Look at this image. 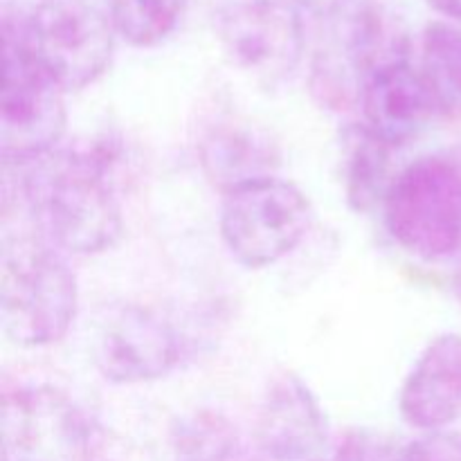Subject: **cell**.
Instances as JSON below:
<instances>
[{"label": "cell", "instance_id": "cell-21", "mask_svg": "<svg viewBox=\"0 0 461 461\" xmlns=\"http://www.w3.org/2000/svg\"><path fill=\"white\" fill-rule=\"evenodd\" d=\"M428 5L450 21H461V0H428Z\"/></svg>", "mask_w": 461, "mask_h": 461}, {"label": "cell", "instance_id": "cell-8", "mask_svg": "<svg viewBox=\"0 0 461 461\" xmlns=\"http://www.w3.org/2000/svg\"><path fill=\"white\" fill-rule=\"evenodd\" d=\"M219 36L230 61L264 84L291 75L304 50L300 14L279 0L230 5L221 14Z\"/></svg>", "mask_w": 461, "mask_h": 461}, {"label": "cell", "instance_id": "cell-22", "mask_svg": "<svg viewBox=\"0 0 461 461\" xmlns=\"http://www.w3.org/2000/svg\"><path fill=\"white\" fill-rule=\"evenodd\" d=\"M234 3H250V0H234Z\"/></svg>", "mask_w": 461, "mask_h": 461}, {"label": "cell", "instance_id": "cell-15", "mask_svg": "<svg viewBox=\"0 0 461 461\" xmlns=\"http://www.w3.org/2000/svg\"><path fill=\"white\" fill-rule=\"evenodd\" d=\"M419 68L439 113H461V27L444 21L430 23L421 36Z\"/></svg>", "mask_w": 461, "mask_h": 461}, {"label": "cell", "instance_id": "cell-10", "mask_svg": "<svg viewBox=\"0 0 461 461\" xmlns=\"http://www.w3.org/2000/svg\"><path fill=\"white\" fill-rule=\"evenodd\" d=\"M363 124L392 147L417 138L435 115V95L408 54H396L374 66L358 86Z\"/></svg>", "mask_w": 461, "mask_h": 461}, {"label": "cell", "instance_id": "cell-13", "mask_svg": "<svg viewBox=\"0 0 461 461\" xmlns=\"http://www.w3.org/2000/svg\"><path fill=\"white\" fill-rule=\"evenodd\" d=\"M342 187L351 210L367 214L383 207L396 176H392V144L369 126L351 124L342 133Z\"/></svg>", "mask_w": 461, "mask_h": 461}, {"label": "cell", "instance_id": "cell-5", "mask_svg": "<svg viewBox=\"0 0 461 461\" xmlns=\"http://www.w3.org/2000/svg\"><path fill=\"white\" fill-rule=\"evenodd\" d=\"M219 225L225 248L239 264L266 268L304 241L311 205L297 185L266 176L223 194Z\"/></svg>", "mask_w": 461, "mask_h": 461}, {"label": "cell", "instance_id": "cell-19", "mask_svg": "<svg viewBox=\"0 0 461 461\" xmlns=\"http://www.w3.org/2000/svg\"><path fill=\"white\" fill-rule=\"evenodd\" d=\"M401 461H461V435L432 432L401 450Z\"/></svg>", "mask_w": 461, "mask_h": 461}, {"label": "cell", "instance_id": "cell-7", "mask_svg": "<svg viewBox=\"0 0 461 461\" xmlns=\"http://www.w3.org/2000/svg\"><path fill=\"white\" fill-rule=\"evenodd\" d=\"M5 461H95L93 430L54 387H21L3 401Z\"/></svg>", "mask_w": 461, "mask_h": 461}, {"label": "cell", "instance_id": "cell-18", "mask_svg": "<svg viewBox=\"0 0 461 461\" xmlns=\"http://www.w3.org/2000/svg\"><path fill=\"white\" fill-rule=\"evenodd\" d=\"M336 461H401V450L376 432L354 430L338 448Z\"/></svg>", "mask_w": 461, "mask_h": 461}, {"label": "cell", "instance_id": "cell-6", "mask_svg": "<svg viewBox=\"0 0 461 461\" xmlns=\"http://www.w3.org/2000/svg\"><path fill=\"white\" fill-rule=\"evenodd\" d=\"M21 14L36 54L68 93L95 84L106 72L117 36L111 5L36 0Z\"/></svg>", "mask_w": 461, "mask_h": 461}, {"label": "cell", "instance_id": "cell-3", "mask_svg": "<svg viewBox=\"0 0 461 461\" xmlns=\"http://www.w3.org/2000/svg\"><path fill=\"white\" fill-rule=\"evenodd\" d=\"M79 311V286L59 250L36 239H5L0 320L9 340L39 349L63 340Z\"/></svg>", "mask_w": 461, "mask_h": 461}, {"label": "cell", "instance_id": "cell-11", "mask_svg": "<svg viewBox=\"0 0 461 461\" xmlns=\"http://www.w3.org/2000/svg\"><path fill=\"white\" fill-rule=\"evenodd\" d=\"M257 444L275 461H313L327 444V419L313 392L295 374H282L266 392Z\"/></svg>", "mask_w": 461, "mask_h": 461}, {"label": "cell", "instance_id": "cell-16", "mask_svg": "<svg viewBox=\"0 0 461 461\" xmlns=\"http://www.w3.org/2000/svg\"><path fill=\"white\" fill-rule=\"evenodd\" d=\"M189 0H108L117 36L133 48L162 43L178 27Z\"/></svg>", "mask_w": 461, "mask_h": 461}, {"label": "cell", "instance_id": "cell-12", "mask_svg": "<svg viewBox=\"0 0 461 461\" xmlns=\"http://www.w3.org/2000/svg\"><path fill=\"white\" fill-rule=\"evenodd\" d=\"M399 410L419 430H441L461 417L459 333H441L423 349L401 387Z\"/></svg>", "mask_w": 461, "mask_h": 461}, {"label": "cell", "instance_id": "cell-17", "mask_svg": "<svg viewBox=\"0 0 461 461\" xmlns=\"http://www.w3.org/2000/svg\"><path fill=\"white\" fill-rule=\"evenodd\" d=\"M232 448V428L214 414L189 419L176 432V461H223Z\"/></svg>", "mask_w": 461, "mask_h": 461}, {"label": "cell", "instance_id": "cell-9", "mask_svg": "<svg viewBox=\"0 0 461 461\" xmlns=\"http://www.w3.org/2000/svg\"><path fill=\"white\" fill-rule=\"evenodd\" d=\"M95 367L115 385H138L167 376L180 360L174 327L142 306H120L99 324Z\"/></svg>", "mask_w": 461, "mask_h": 461}, {"label": "cell", "instance_id": "cell-14", "mask_svg": "<svg viewBox=\"0 0 461 461\" xmlns=\"http://www.w3.org/2000/svg\"><path fill=\"white\" fill-rule=\"evenodd\" d=\"M201 158L205 174L210 176L212 183L223 189V194L250 180L273 176L270 165L275 156L270 144L250 131H214L203 142Z\"/></svg>", "mask_w": 461, "mask_h": 461}, {"label": "cell", "instance_id": "cell-2", "mask_svg": "<svg viewBox=\"0 0 461 461\" xmlns=\"http://www.w3.org/2000/svg\"><path fill=\"white\" fill-rule=\"evenodd\" d=\"M66 93L36 54L21 9H5L0 90V153L5 165H32L54 153L68 124Z\"/></svg>", "mask_w": 461, "mask_h": 461}, {"label": "cell", "instance_id": "cell-20", "mask_svg": "<svg viewBox=\"0 0 461 461\" xmlns=\"http://www.w3.org/2000/svg\"><path fill=\"white\" fill-rule=\"evenodd\" d=\"M293 5L313 16H338L349 7L351 0H293Z\"/></svg>", "mask_w": 461, "mask_h": 461}, {"label": "cell", "instance_id": "cell-1", "mask_svg": "<svg viewBox=\"0 0 461 461\" xmlns=\"http://www.w3.org/2000/svg\"><path fill=\"white\" fill-rule=\"evenodd\" d=\"M25 198L54 248L72 255H99L124 232L106 156L63 153L45 162L39 180H27Z\"/></svg>", "mask_w": 461, "mask_h": 461}, {"label": "cell", "instance_id": "cell-4", "mask_svg": "<svg viewBox=\"0 0 461 461\" xmlns=\"http://www.w3.org/2000/svg\"><path fill=\"white\" fill-rule=\"evenodd\" d=\"M387 232L423 261L461 257V147L428 153L396 174L383 203Z\"/></svg>", "mask_w": 461, "mask_h": 461}]
</instances>
